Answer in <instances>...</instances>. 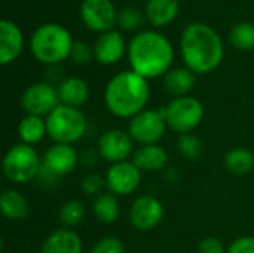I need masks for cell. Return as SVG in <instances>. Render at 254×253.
Wrapping results in <instances>:
<instances>
[{
	"mask_svg": "<svg viewBox=\"0 0 254 253\" xmlns=\"http://www.w3.org/2000/svg\"><path fill=\"white\" fill-rule=\"evenodd\" d=\"M225 167L237 176L249 174L254 169V154L246 148H234L225 155Z\"/></svg>",
	"mask_w": 254,
	"mask_h": 253,
	"instance_id": "24",
	"label": "cell"
},
{
	"mask_svg": "<svg viewBox=\"0 0 254 253\" xmlns=\"http://www.w3.org/2000/svg\"><path fill=\"white\" fill-rule=\"evenodd\" d=\"M116 24L125 31H134V30H138L144 24V16L137 7L125 6L118 12Z\"/></svg>",
	"mask_w": 254,
	"mask_h": 253,
	"instance_id": "28",
	"label": "cell"
},
{
	"mask_svg": "<svg viewBox=\"0 0 254 253\" xmlns=\"http://www.w3.org/2000/svg\"><path fill=\"white\" fill-rule=\"evenodd\" d=\"M85 219V207L77 200H70L60 209V221L64 227L71 228L79 225Z\"/></svg>",
	"mask_w": 254,
	"mask_h": 253,
	"instance_id": "27",
	"label": "cell"
},
{
	"mask_svg": "<svg viewBox=\"0 0 254 253\" xmlns=\"http://www.w3.org/2000/svg\"><path fill=\"white\" fill-rule=\"evenodd\" d=\"M198 253H225V248L217 237H205L198 245Z\"/></svg>",
	"mask_w": 254,
	"mask_h": 253,
	"instance_id": "34",
	"label": "cell"
},
{
	"mask_svg": "<svg viewBox=\"0 0 254 253\" xmlns=\"http://www.w3.org/2000/svg\"><path fill=\"white\" fill-rule=\"evenodd\" d=\"M129 222L138 231L155 230L164 218L162 203L150 195L138 197L129 209Z\"/></svg>",
	"mask_w": 254,
	"mask_h": 253,
	"instance_id": "14",
	"label": "cell"
},
{
	"mask_svg": "<svg viewBox=\"0 0 254 253\" xmlns=\"http://www.w3.org/2000/svg\"><path fill=\"white\" fill-rule=\"evenodd\" d=\"M73 43V37L65 27L48 22L34 30L30 39V49L37 61L55 66L70 57Z\"/></svg>",
	"mask_w": 254,
	"mask_h": 253,
	"instance_id": "4",
	"label": "cell"
},
{
	"mask_svg": "<svg viewBox=\"0 0 254 253\" xmlns=\"http://www.w3.org/2000/svg\"><path fill=\"white\" fill-rule=\"evenodd\" d=\"M177 149L186 160H198L202 152V143L192 133L180 134L177 140Z\"/></svg>",
	"mask_w": 254,
	"mask_h": 253,
	"instance_id": "29",
	"label": "cell"
},
{
	"mask_svg": "<svg viewBox=\"0 0 254 253\" xmlns=\"http://www.w3.org/2000/svg\"><path fill=\"white\" fill-rule=\"evenodd\" d=\"M60 104L58 89L48 82H36L25 88L21 95V107L27 115L48 116Z\"/></svg>",
	"mask_w": 254,
	"mask_h": 253,
	"instance_id": "9",
	"label": "cell"
},
{
	"mask_svg": "<svg viewBox=\"0 0 254 253\" xmlns=\"http://www.w3.org/2000/svg\"><path fill=\"white\" fill-rule=\"evenodd\" d=\"M77 163L79 157L71 145L55 143L45 152L40 171L48 173L51 179H57L71 173L76 169Z\"/></svg>",
	"mask_w": 254,
	"mask_h": 253,
	"instance_id": "13",
	"label": "cell"
},
{
	"mask_svg": "<svg viewBox=\"0 0 254 253\" xmlns=\"http://www.w3.org/2000/svg\"><path fill=\"white\" fill-rule=\"evenodd\" d=\"M80 19L95 33H106L118 21V10L112 0H83L80 4Z\"/></svg>",
	"mask_w": 254,
	"mask_h": 253,
	"instance_id": "10",
	"label": "cell"
},
{
	"mask_svg": "<svg viewBox=\"0 0 254 253\" xmlns=\"http://www.w3.org/2000/svg\"><path fill=\"white\" fill-rule=\"evenodd\" d=\"M182 58L195 75H207L216 70L223 60V42L219 33L202 22L185 27L180 39Z\"/></svg>",
	"mask_w": 254,
	"mask_h": 253,
	"instance_id": "1",
	"label": "cell"
},
{
	"mask_svg": "<svg viewBox=\"0 0 254 253\" xmlns=\"http://www.w3.org/2000/svg\"><path fill=\"white\" fill-rule=\"evenodd\" d=\"M98 155L112 164L128 161L134 151V140L127 131L109 130L101 134L97 145Z\"/></svg>",
	"mask_w": 254,
	"mask_h": 253,
	"instance_id": "12",
	"label": "cell"
},
{
	"mask_svg": "<svg viewBox=\"0 0 254 253\" xmlns=\"http://www.w3.org/2000/svg\"><path fill=\"white\" fill-rule=\"evenodd\" d=\"M24 49V34L21 28L9 21H0V63L10 64L13 63Z\"/></svg>",
	"mask_w": 254,
	"mask_h": 253,
	"instance_id": "16",
	"label": "cell"
},
{
	"mask_svg": "<svg viewBox=\"0 0 254 253\" xmlns=\"http://www.w3.org/2000/svg\"><path fill=\"white\" fill-rule=\"evenodd\" d=\"M167 127L165 107H159L156 110L144 109L129 119L128 134L135 143H140L141 146L156 145L164 137Z\"/></svg>",
	"mask_w": 254,
	"mask_h": 253,
	"instance_id": "8",
	"label": "cell"
},
{
	"mask_svg": "<svg viewBox=\"0 0 254 253\" xmlns=\"http://www.w3.org/2000/svg\"><path fill=\"white\" fill-rule=\"evenodd\" d=\"M165 119L173 131L179 134L192 133L204 119V106L190 95L173 98L165 106Z\"/></svg>",
	"mask_w": 254,
	"mask_h": 253,
	"instance_id": "7",
	"label": "cell"
},
{
	"mask_svg": "<svg viewBox=\"0 0 254 253\" xmlns=\"http://www.w3.org/2000/svg\"><path fill=\"white\" fill-rule=\"evenodd\" d=\"M125 49L128 48L124 36L116 30H110L98 36L94 45V58L103 66H112L124 57Z\"/></svg>",
	"mask_w": 254,
	"mask_h": 253,
	"instance_id": "15",
	"label": "cell"
},
{
	"mask_svg": "<svg viewBox=\"0 0 254 253\" xmlns=\"http://www.w3.org/2000/svg\"><path fill=\"white\" fill-rule=\"evenodd\" d=\"M42 160L37 151L25 143L9 148L3 158V173L12 183H27L39 176Z\"/></svg>",
	"mask_w": 254,
	"mask_h": 253,
	"instance_id": "6",
	"label": "cell"
},
{
	"mask_svg": "<svg viewBox=\"0 0 254 253\" xmlns=\"http://www.w3.org/2000/svg\"><path fill=\"white\" fill-rule=\"evenodd\" d=\"M91 253H125V248L124 243L118 239V237H103L100 239Z\"/></svg>",
	"mask_w": 254,
	"mask_h": 253,
	"instance_id": "31",
	"label": "cell"
},
{
	"mask_svg": "<svg viewBox=\"0 0 254 253\" xmlns=\"http://www.w3.org/2000/svg\"><path fill=\"white\" fill-rule=\"evenodd\" d=\"M131 70L140 76L155 79L165 76L174 61V48L168 37L158 31H140L128 43Z\"/></svg>",
	"mask_w": 254,
	"mask_h": 253,
	"instance_id": "2",
	"label": "cell"
},
{
	"mask_svg": "<svg viewBox=\"0 0 254 253\" xmlns=\"http://www.w3.org/2000/svg\"><path fill=\"white\" fill-rule=\"evenodd\" d=\"M82 240L71 228L55 230L45 239L40 248V253H82Z\"/></svg>",
	"mask_w": 254,
	"mask_h": 253,
	"instance_id": "17",
	"label": "cell"
},
{
	"mask_svg": "<svg viewBox=\"0 0 254 253\" xmlns=\"http://www.w3.org/2000/svg\"><path fill=\"white\" fill-rule=\"evenodd\" d=\"M0 209L3 216L9 221H22L30 212L27 198L16 189H4L1 192Z\"/></svg>",
	"mask_w": 254,
	"mask_h": 253,
	"instance_id": "22",
	"label": "cell"
},
{
	"mask_svg": "<svg viewBox=\"0 0 254 253\" xmlns=\"http://www.w3.org/2000/svg\"><path fill=\"white\" fill-rule=\"evenodd\" d=\"M149 95L147 79L132 70H125L115 75L106 85L104 103L116 118L131 119L144 110Z\"/></svg>",
	"mask_w": 254,
	"mask_h": 253,
	"instance_id": "3",
	"label": "cell"
},
{
	"mask_svg": "<svg viewBox=\"0 0 254 253\" xmlns=\"http://www.w3.org/2000/svg\"><path fill=\"white\" fill-rule=\"evenodd\" d=\"M107 188L106 186V179H103L98 174H88L86 177H83L82 180V189L86 195H101L103 189Z\"/></svg>",
	"mask_w": 254,
	"mask_h": 253,
	"instance_id": "32",
	"label": "cell"
},
{
	"mask_svg": "<svg viewBox=\"0 0 254 253\" xmlns=\"http://www.w3.org/2000/svg\"><path fill=\"white\" fill-rule=\"evenodd\" d=\"M141 183V170L132 161L112 164L106 174V186L113 195L132 194Z\"/></svg>",
	"mask_w": 254,
	"mask_h": 253,
	"instance_id": "11",
	"label": "cell"
},
{
	"mask_svg": "<svg viewBox=\"0 0 254 253\" xmlns=\"http://www.w3.org/2000/svg\"><path fill=\"white\" fill-rule=\"evenodd\" d=\"M180 12L179 0H147L146 18L155 27L171 24Z\"/></svg>",
	"mask_w": 254,
	"mask_h": 253,
	"instance_id": "20",
	"label": "cell"
},
{
	"mask_svg": "<svg viewBox=\"0 0 254 253\" xmlns=\"http://www.w3.org/2000/svg\"><path fill=\"white\" fill-rule=\"evenodd\" d=\"M226 253H254V236H243L234 240Z\"/></svg>",
	"mask_w": 254,
	"mask_h": 253,
	"instance_id": "33",
	"label": "cell"
},
{
	"mask_svg": "<svg viewBox=\"0 0 254 253\" xmlns=\"http://www.w3.org/2000/svg\"><path fill=\"white\" fill-rule=\"evenodd\" d=\"M92 212L95 218L103 224H113L119 216V201L113 194H101L95 197L92 203Z\"/></svg>",
	"mask_w": 254,
	"mask_h": 253,
	"instance_id": "25",
	"label": "cell"
},
{
	"mask_svg": "<svg viewBox=\"0 0 254 253\" xmlns=\"http://www.w3.org/2000/svg\"><path fill=\"white\" fill-rule=\"evenodd\" d=\"M195 82L196 78L192 70H189L188 67H177L171 69L164 76V89L174 98L185 97L192 91Z\"/></svg>",
	"mask_w": 254,
	"mask_h": 253,
	"instance_id": "19",
	"label": "cell"
},
{
	"mask_svg": "<svg viewBox=\"0 0 254 253\" xmlns=\"http://www.w3.org/2000/svg\"><path fill=\"white\" fill-rule=\"evenodd\" d=\"M48 136L55 143L71 145L79 142L86 133V118L79 107L60 103L46 116Z\"/></svg>",
	"mask_w": 254,
	"mask_h": 253,
	"instance_id": "5",
	"label": "cell"
},
{
	"mask_svg": "<svg viewBox=\"0 0 254 253\" xmlns=\"http://www.w3.org/2000/svg\"><path fill=\"white\" fill-rule=\"evenodd\" d=\"M229 40L234 48L240 51L254 49V24L253 22H238L232 27L229 33Z\"/></svg>",
	"mask_w": 254,
	"mask_h": 253,
	"instance_id": "26",
	"label": "cell"
},
{
	"mask_svg": "<svg viewBox=\"0 0 254 253\" xmlns=\"http://www.w3.org/2000/svg\"><path fill=\"white\" fill-rule=\"evenodd\" d=\"M70 58H71L76 64H80V66L88 64V63L94 58V48H91L86 42L77 40V42L73 43Z\"/></svg>",
	"mask_w": 254,
	"mask_h": 253,
	"instance_id": "30",
	"label": "cell"
},
{
	"mask_svg": "<svg viewBox=\"0 0 254 253\" xmlns=\"http://www.w3.org/2000/svg\"><path fill=\"white\" fill-rule=\"evenodd\" d=\"M46 134H48L46 119H43L42 116L25 115L18 124V137L21 143L33 146L42 142Z\"/></svg>",
	"mask_w": 254,
	"mask_h": 253,
	"instance_id": "23",
	"label": "cell"
},
{
	"mask_svg": "<svg viewBox=\"0 0 254 253\" xmlns=\"http://www.w3.org/2000/svg\"><path fill=\"white\" fill-rule=\"evenodd\" d=\"M58 89L60 103L71 106V107H80L85 104L89 98V86L88 84L77 76H70L61 81Z\"/></svg>",
	"mask_w": 254,
	"mask_h": 253,
	"instance_id": "18",
	"label": "cell"
},
{
	"mask_svg": "<svg viewBox=\"0 0 254 253\" xmlns=\"http://www.w3.org/2000/svg\"><path fill=\"white\" fill-rule=\"evenodd\" d=\"M132 163L141 171H161L168 163V154L158 145H146L134 152Z\"/></svg>",
	"mask_w": 254,
	"mask_h": 253,
	"instance_id": "21",
	"label": "cell"
}]
</instances>
